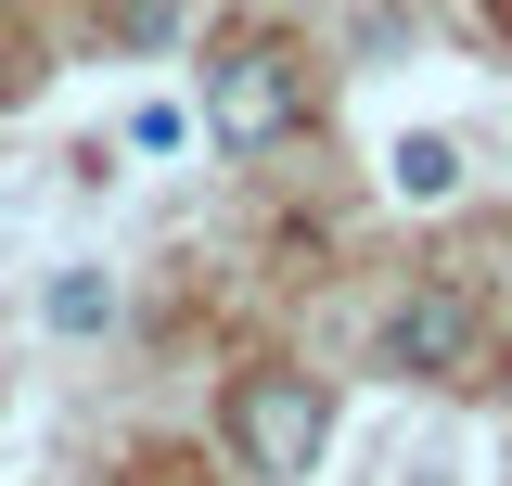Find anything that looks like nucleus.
Wrapping results in <instances>:
<instances>
[{
	"label": "nucleus",
	"instance_id": "f257e3e1",
	"mask_svg": "<svg viewBox=\"0 0 512 486\" xmlns=\"http://www.w3.org/2000/svg\"><path fill=\"white\" fill-rule=\"evenodd\" d=\"M231 448H244V474L295 486L333 448V384H308V371H244L231 384Z\"/></svg>",
	"mask_w": 512,
	"mask_h": 486
},
{
	"label": "nucleus",
	"instance_id": "f03ea898",
	"mask_svg": "<svg viewBox=\"0 0 512 486\" xmlns=\"http://www.w3.org/2000/svg\"><path fill=\"white\" fill-rule=\"evenodd\" d=\"M295 116H308V90H295V52H231L218 77H205V128L231 141V154H269V141H295Z\"/></svg>",
	"mask_w": 512,
	"mask_h": 486
},
{
	"label": "nucleus",
	"instance_id": "7ed1b4c3",
	"mask_svg": "<svg viewBox=\"0 0 512 486\" xmlns=\"http://www.w3.org/2000/svg\"><path fill=\"white\" fill-rule=\"evenodd\" d=\"M474 295H448V282H423V295L384 307V371H410V384H448V371H474Z\"/></svg>",
	"mask_w": 512,
	"mask_h": 486
},
{
	"label": "nucleus",
	"instance_id": "20e7f679",
	"mask_svg": "<svg viewBox=\"0 0 512 486\" xmlns=\"http://www.w3.org/2000/svg\"><path fill=\"white\" fill-rule=\"evenodd\" d=\"M397 192H410V205H448V192H461V154H448L436 128H410V141H397Z\"/></svg>",
	"mask_w": 512,
	"mask_h": 486
},
{
	"label": "nucleus",
	"instance_id": "39448f33",
	"mask_svg": "<svg viewBox=\"0 0 512 486\" xmlns=\"http://www.w3.org/2000/svg\"><path fill=\"white\" fill-rule=\"evenodd\" d=\"M52 320H64V333H103V320H116V295H103L90 269H64V282H52Z\"/></svg>",
	"mask_w": 512,
	"mask_h": 486
}]
</instances>
